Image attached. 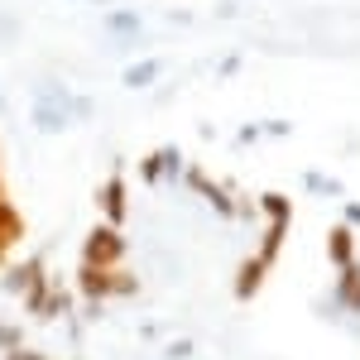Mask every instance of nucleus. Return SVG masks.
<instances>
[{
  "label": "nucleus",
  "instance_id": "nucleus-1",
  "mask_svg": "<svg viewBox=\"0 0 360 360\" xmlns=\"http://www.w3.org/2000/svg\"><path fill=\"white\" fill-rule=\"evenodd\" d=\"M91 106H86L82 96H63L58 86L49 91H39V101H34V130H44V135H63L72 120H86Z\"/></svg>",
  "mask_w": 360,
  "mask_h": 360
},
{
  "label": "nucleus",
  "instance_id": "nucleus-2",
  "mask_svg": "<svg viewBox=\"0 0 360 360\" xmlns=\"http://www.w3.org/2000/svg\"><path fill=\"white\" fill-rule=\"evenodd\" d=\"M125 255H130L125 231H115V226H106V221H96L86 231V240H82V264L86 269H125Z\"/></svg>",
  "mask_w": 360,
  "mask_h": 360
},
{
  "label": "nucleus",
  "instance_id": "nucleus-3",
  "mask_svg": "<svg viewBox=\"0 0 360 360\" xmlns=\"http://www.w3.org/2000/svg\"><path fill=\"white\" fill-rule=\"evenodd\" d=\"M77 293L91 298V303H106V298H135L139 278L130 269H86L77 264Z\"/></svg>",
  "mask_w": 360,
  "mask_h": 360
},
{
  "label": "nucleus",
  "instance_id": "nucleus-4",
  "mask_svg": "<svg viewBox=\"0 0 360 360\" xmlns=\"http://www.w3.org/2000/svg\"><path fill=\"white\" fill-rule=\"evenodd\" d=\"M25 307H29V317H34V322H53V317H68V307H72V293L44 278L34 293H25Z\"/></svg>",
  "mask_w": 360,
  "mask_h": 360
},
{
  "label": "nucleus",
  "instance_id": "nucleus-5",
  "mask_svg": "<svg viewBox=\"0 0 360 360\" xmlns=\"http://www.w3.org/2000/svg\"><path fill=\"white\" fill-rule=\"evenodd\" d=\"M44 278H49V264H44L39 255H29V259H20V264H5L0 283H5V293L25 298V293H34V288H39Z\"/></svg>",
  "mask_w": 360,
  "mask_h": 360
},
{
  "label": "nucleus",
  "instance_id": "nucleus-6",
  "mask_svg": "<svg viewBox=\"0 0 360 360\" xmlns=\"http://www.w3.org/2000/svg\"><path fill=\"white\" fill-rule=\"evenodd\" d=\"M183 183H188V188H193V193L202 197V202H207V207H212L221 221H231V217H236V202H231V193L212 183V173H202V168H183Z\"/></svg>",
  "mask_w": 360,
  "mask_h": 360
},
{
  "label": "nucleus",
  "instance_id": "nucleus-7",
  "mask_svg": "<svg viewBox=\"0 0 360 360\" xmlns=\"http://www.w3.org/2000/svg\"><path fill=\"white\" fill-rule=\"evenodd\" d=\"M96 207H101V221H106V226H115V231L125 226V217H130V193H125V178H120V173L101 183Z\"/></svg>",
  "mask_w": 360,
  "mask_h": 360
},
{
  "label": "nucleus",
  "instance_id": "nucleus-8",
  "mask_svg": "<svg viewBox=\"0 0 360 360\" xmlns=\"http://www.w3.org/2000/svg\"><path fill=\"white\" fill-rule=\"evenodd\" d=\"M332 303L341 307V312H356V317H360V264H351V269H336Z\"/></svg>",
  "mask_w": 360,
  "mask_h": 360
},
{
  "label": "nucleus",
  "instance_id": "nucleus-9",
  "mask_svg": "<svg viewBox=\"0 0 360 360\" xmlns=\"http://www.w3.org/2000/svg\"><path fill=\"white\" fill-rule=\"evenodd\" d=\"M327 255H332L336 269H351L356 264V231L351 226H332L327 231Z\"/></svg>",
  "mask_w": 360,
  "mask_h": 360
},
{
  "label": "nucleus",
  "instance_id": "nucleus-10",
  "mask_svg": "<svg viewBox=\"0 0 360 360\" xmlns=\"http://www.w3.org/2000/svg\"><path fill=\"white\" fill-rule=\"evenodd\" d=\"M164 77V63L159 58H139V63H130L125 72H120V82L130 86V91H144V86H154Z\"/></svg>",
  "mask_w": 360,
  "mask_h": 360
},
{
  "label": "nucleus",
  "instance_id": "nucleus-11",
  "mask_svg": "<svg viewBox=\"0 0 360 360\" xmlns=\"http://www.w3.org/2000/svg\"><path fill=\"white\" fill-rule=\"evenodd\" d=\"M0 236H5L10 245H20V240L29 236V226H25V212H20V207H15L10 197L0 202Z\"/></svg>",
  "mask_w": 360,
  "mask_h": 360
},
{
  "label": "nucleus",
  "instance_id": "nucleus-12",
  "mask_svg": "<svg viewBox=\"0 0 360 360\" xmlns=\"http://www.w3.org/2000/svg\"><path fill=\"white\" fill-rule=\"evenodd\" d=\"M106 29H111L115 39H120V34L135 39V34H139V15H135V10H111V15H106Z\"/></svg>",
  "mask_w": 360,
  "mask_h": 360
},
{
  "label": "nucleus",
  "instance_id": "nucleus-13",
  "mask_svg": "<svg viewBox=\"0 0 360 360\" xmlns=\"http://www.w3.org/2000/svg\"><path fill=\"white\" fill-rule=\"evenodd\" d=\"M159 178H183V154H178L173 144L159 149Z\"/></svg>",
  "mask_w": 360,
  "mask_h": 360
},
{
  "label": "nucleus",
  "instance_id": "nucleus-14",
  "mask_svg": "<svg viewBox=\"0 0 360 360\" xmlns=\"http://www.w3.org/2000/svg\"><path fill=\"white\" fill-rule=\"evenodd\" d=\"M307 193H322V197H341V183H336V178H322V173H307Z\"/></svg>",
  "mask_w": 360,
  "mask_h": 360
},
{
  "label": "nucleus",
  "instance_id": "nucleus-15",
  "mask_svg": "<svg viewBox=\"0 0 360 360\" xmlns=\"http://www.w3.org/2000/svg\"><path fill=\"white\" fill-rule=\"evenodd\" d=\"M15 346H25V332H20V327H10V322L0 317V351H15Z\"/></svg>",
  "mask_w": 360,
  "mask_h": 360
},
{
  "label": "nucleus",
  "instance_id": "nucleus-16",
  "mask_svg": "<svg viewBox=\"0 0 360 360\" xmlns=\"http://www.w3.org/2000/svg\"><path fill=\"white\" fill-rule=\"evenodd\" d=\"M139 173H144L149 183H159V149H154V154H144V164H139Z\"/></svg>",
  "mask_w": 360,
  "mask_h": 360
},
{
  "label": "nucleus",
  "instance_id": "nucleus-17",
  "mask_svg": "<svg viewBox=\"0 0 360 360\" xmlns=\"http://www.w3.org/2000/svg\"><path fill=\"white\" fill-rule=\"evenodd\" d=\"M5 360H49V356L34 351V346H15V351H5Z\"/></svg>",
  "mask_w": 360,
  "mask_h": 360
},
{
  "label": "nucleus",
  "instance_id": "nucleus-18",
  "mask_svg": "<svg viewBox=\"0 0 360 360\" xmlns=\"http://www.w3.org/2000/svg\"><path fill=\"white\" fill-rule=\"evenodd\" d=\"M341 217H346L341 226H351V231H356V226H360V202H346V212H341Z\"/></svg>",
  "mask_w": 360,
  "mask_h": 360
},
{
  "label": "nucleus",
  "instance_id": "nucleus-19",
  "mask_svg": "<svg viewBox=\"0 0 360 360\" xmlns=\"http://www.w3.org/2000/svg\"><path fill=\"white\" fill-rule=\"evenodd\" d=\"M168 356H173V360H188V356H193V341H173V346H168Z\"/></svg>",
  "mask_w": 360,
  "mask_h": 360
},
{
  "label": "nucleus",
  "instance_id": "nucleus-20",
  "mask_svg": "<svg viewBox=\"0 0 360 360\" xmlns=\"http://www.w3.org/2000/svg\"><path fill=\"white\" fill-rule=\"evenodd\" d=\"M10 250H15V245H10V240L0 236V274H5V264H10Z\"/></svg>",
  "mask_w": 360,
  "mask_h": 360
},
{
  "label": "nucleus",
  "instance_id": "nucleus-21",
  "mask_svg": "<svg viewBox=\"0 0 360 360\" xmlns=\"http://www.w3.org/2000/svg\"><path fill=\"white\" fill-rule=\"evenodd\" d=\"M0 202H5V159H0Z\"/></svg>",
  "mask_w": 360,
  "mask_h": 360
},
{
  "label": "nucleus",
  "instance_id": "nucleus-22",
  "mask_svg": "<svg viewBox=\"0 0 360 360\" xmlns=\"http://www.w3.org/2000/svg\"><path fill=\"white\" fill-rule=\"evenodd\" d=\"M86 5H111V0H86Z\"/></svg>",
  "mask_w": 360,
  "mask_h": 360
}]
</instances>
